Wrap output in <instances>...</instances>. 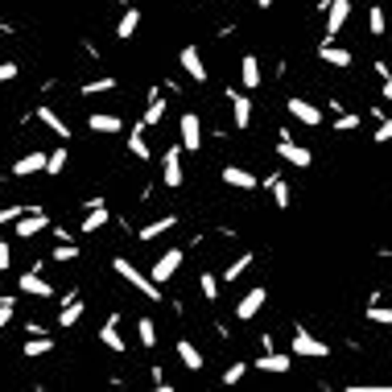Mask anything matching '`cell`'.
<instances>
[{
    "label": "cell",
    "instance_id": "4dcf8cb0",
    "mask_svg": "<svg viewBox=\"0 0 392 392\" xmlns=\"http://www.w3.org/2000/svg\"><path fill=\"white\" fill-rule=\"evenodd\" d=\"M136 25H140V13L129 4V13H124V17H120V25H116V38H120V42H129L132 34H136Z\"/></svg>",
    "mask_w": 392,
    "mask_h": 392
},
{
    "label": "cell",
    "instance_id": "836d02e7",
    "mask_svg": "<svg viewBox=\"0 0 392 392\" xmlns=\"http://www.w3.org/2000/svg\"><path fill=\"white\" fill-rule=\"evenodd\" d=\"M62 170H66V149L45 153V170H42V174H62Z\"/></svg>",
    "mask_w": 392,
    "mask_h": 392
},
{
    "label": "cell",
    "instance_id": "ba28073f",
    "mask_svg": "<svg viewBox=\"0 0 392 392\" xmlns=\"http://www.w3.org/2000/svg\"><path fill=\"white\" fill-rule=\"evenodd\" d=\"M227 103H231V120H235V129H248V124H252V99L227 87Z\"/></svg>",
    "mask_w": 392,
    "mask_h": 392
},
{
    "label": "cell",
    "instance_id": "b9f144b4",
    "mask_svg": "<svg viewBox=\"0 0 392 392\" xmlns=\"http://www.w3.org/2000/svg\"><path fill=\"white\" fill-rule=\"evenodd\" d=\"M13 298H0V331H4V326H8V322H13Z\"/></svg>",
    "mask_w": 392,
    "mask_h": 392
},
{
    "label": "cell",
    "instance_id": "30bf717a",
    "mask_svg": "<svg viewBox=\"0 0 392 392\" xmlns=\"http://www.w3.org/2000/svg\"><path fill=\"white\" fill-rule=\"evenodd\" d=\"M285 108H289V116H293V120H302L305 129H318V124H322V112H318L314 103H305V99H298V95H293V99H289Z\"/></svg>",
    "mask_w": 392,
    "mask_h": 392
},
{
    "label": "cell",
    "instance_id": "f546056e",
    "mask_svg": "<svg viewBox=\"0 0 392 392\" xmlns=\"http://www.w3.org/2000/svg\"><path fill=\"white\" fill-rule=\"evenodd\" d=\"M384 29H389V17H384L380 4H372V8H368V34H372V38H384Z\"/></svg>",
    "mask_w": 392,
    "mask_h": 392
},
{
    "label": "cell",
    "instance_id": "8d00e7d4",
    "mask_svg": "<svg viewBox=\"0 0 392 392\" xmlns=\"http://www.w3.org/2000/svg\"><path fill=\"white\" fill-rule=\"evenodd\" d=\"M368 322H376V326H392V310H389V305H368Z\"/></svg>",
    "mask_w": 392,
    "mask_h": 392
},
{
    "label": "cell",
    "instance_id": "d6986e66",
    "mask_svg": "<svg viewBox=\"0 0 392 392\" xmlns=\"http://www.w3.org/2000/svg\"><path fill=\"white\" fill-rule=\"evenodd\" d=\"M223 182L235 186V190H256V186H261L256 174H248V170H240V166H223Z\"/></svg>",
    "mask_w": 392,
    "mask_h": 392
},
{
    "label": "cell",
    "instance_id": "7c38bea8",
    "mask_svg": "<svg viewBox=\"0 0 392 392\" xmlns=\"http://www.w3.org/2000/svg\"><path fill=\"white\" fill-rule=\"evenodd\" d=\"M177 264H182V248H170L166 256H157V264H153V281L166 285V281L177 273Z\"/></svg>",
    "mask_w": 392,
    "mask_h": 392
},
{
    "label": "cell",
    "instance_id": "ab89813d",
    "mask_svg": "<svg viewBox=\"0 0 392 392\" xmlns=\"http://www.w3.org/2000/svg\"><path fill=\"white\" fill-rule=\"evenodd\" d=\"M372 140H376V145H389L392 140V116H384V120L376 124V136H372Z\"/></svg>",
    "mask_w": 392,
    "mask_h": 392
},
{
    "label": "cell",
    "instance_id": "60d3db41",
    "mask_svg": "<svg viewBox=\"0 0 392 392\" xmlns=\"http://www.w3.org/2000/svg\"><path fill=\"white\" fill-rule=\"evenodd\" d=\"M244 368H248V363H231V368L223 372V384H227V389H231V384H240V380H244Z\"/></svg>",
    "mask_w": 392,
    "mask_h": 392
},
{
    "label": "cell",
    "instance_id": "2e32d148",
    "mask_svg": "<svg viewBox=\"0 0 392 392\" xmlns=\"http://www.w3.org/2000/svg\"><path fill=\"white\" fill-rule=\"evenodd\" d=\"M99 343L108 351H124V339H120V314H108L103 331H99Z\"/></svg>",
    "mask_w": 392,
    "mask_h": 392
},
{
    "label": "cell",
    "instance_id": "7dc6e473",
    "mask_svg": "<svg viewBox=\"0 0 392 392\" xmlns=\"http://www.w3.org/2000/svg\"><path fill=\"white\" fill-rule=\"evenodd\" d=\"M384 99H392V75L384 79Z\"/></svg>",
    "mask_w": 392,
    "mask_h": 392
},
{
    "label": "cell",
    "instance_id": "d4e9b609",
    "mask_svg": "<svg viewBox=\"0 0 392 392\" xmlns=\"http://www.w3.org/2000/svg\"><path fill=\"white\" fill-rule=\"evenodd\" d=\"M83 310H87V305L79 302V293H75V298H66V305H62V314H58V326H62V331H66V326H75V322L83 318Z\"/></svg>",
    "mask_w": 392,
    "mask_h": 392
},
{
    "label": "cell",
    "instance_id": "f6af8a7d",
    "mask_svg": "<svg viewBox=\"0 0 392 392\" xmlns=\"http://www.w3.org/2000/svg\"><path fill=\"white\" fill-rule=\"evenodd\" d=\"M347 392H392V384H351Z\"/></svg>",
    "mask_w": 392,
    "mask_h": 392
},
{
    "label": "cell",
    "instance_id": "bcb514c9",
    "mask_svg": "<svg viewBox=\"0 0 392 392\" xmlns=\"http://www.w3.org/2000/svg\"><path fill=\"white\" fill-rule=\"evenodd\" d=\"M8 264H13V248H8V244H4V240H0V273H4V268H8Z\"/></svg>",
    "mask_w": 392,
    "mask_h": 392
},
{
    "label": "cell",
    "instance_id": "277c9868",
    "mask_svg": "<svg viewBox=\"0 0 392 392\" xmlns=\"http://www.w3.org/2000/svg\"><path fill=\"white\" fill-rule=\"evenodd\" d=\"M293 351H298L302 359H326V355H331V347H326L322 339H314L310 331H302V326H298V335H293Z\"/></svg>",
    "mask_w": 392,
    "mask_h": 392
},
{
    "label": "cell",
    "instance_id": "8fae6325",
    "mask_svg": "<svg viewBox=\"0 0 392 392\" xmlns=\"http://www.w3.org/2000/svg\"><path fill=\"white\" fill-rule=\"evenodd\" d=\"M264 190L273 194V207H277V211H285V207L293 203V194H289V182H285L281 174H268V177H264Z\"/></svg>",
    "mask_w": 392,
    "mask_h": 392
},
{
    "label": "cell",
    "instance_id": "3957f363",
    "mask_svg": "<svg viewBox=\"0 0 392 392\" xmlns=\"http://www.w3.org/2000/svg\"><path fill=\"white\" fill-rule=\"evenodd\" d=\"M177 132H182V149H186V153H198V149H203V124H198L194 112H186V116L177 120Z\"/></svg>",
    "mask_w": 392,
    "mask_h": 392
},
{
    "label": "cell",
    "instance_id": "83f0119b",
    "mask_svg": "<svg viewBox=\"0 0 392 392\" xmlns=\"http://www.w3.org/2000/svg\"><path fill=\"white\" fill-rule=\"evenodd\" d=\"M240 79H244V87H261V62H256L252 54H244V62H240Z\"/></svg>",
    "mask_w": 392,
    "mask_h": 392
},
{
    "label": "cell",
    "instance_id": "e575fe53",
    "mask_svg": "<svg viewBox=\"0 0 392 392\" xmlns=\"http://www.w3.org/2000/svg\"><path fill=\"white\" fill-rule=\"evenodd\" d=\"M116 87V79L112 75H99V79H91V83H83V95H103V91Z\"/></svg>",
    "mask_w": 392,
    "mask_h": 392
},
{
    "label": "cell",
    "instance_id": "9a60e30c",
    "mask_svg": "<svg viewBox=\"0 0 392 392\" xmlns=\"http://www.w3.org/2000/svg\"><path fill=\"white\" fill-rule=\"evenodd\" d=\"M318 58H322V62H331V66H339V71H347V66H351V50H343V45H335L331 38H326V42L318 45Z\"/></svg>",
    "mask_w": 392,
    "mask_h": 392
},
{
    "label": "cell",
    "instance_id": "e0dca14e",
    "mask_svg": "<svg viewBox=\"0 0 392 392\" xmlns=\"http://www.w3.org/2000/svg\"><path fill=\"white\" fill-rule=\"evenodd\" d=\"M91 132H103V136H116V132H124V120L120 116H112V112H95L87 120Z\"/></svg>",
    "mask_w": 392,
    "mask_h": 392
},
{
    "label": "cell",
    "instance_id": "7402d4cb",
    "mask_svg": "<svg viewBox=\"0 0 392 392\" xmlns=\"http://www.w3.org/2000/svg\"><path fill=\"white\" fill-rule=\"evenodd\" d=\"M38 120H42L45 129L54 132V136H62V140L71 136V129H66V120H62V116H58V112H54L50 103H42V108H38Z\"/></svg>",
    "mask_w": 392,
    "mask_h": 392
},
{
    "label": "cell",
    "instance_id": "ffe728a7",
    "mask_svg": "<svg viewBox=\"0 0 392 392\" xmlns=\"http://www.w3.org/2000/svg\"><path fill=\"white\" fill-rule=\"evenodd\" d=\"M161 120H166V99H161V91L153 87L149 91V108H145V120H140V124L153 129V124H161Z\"/></svg>",
    "mask_w": 392,
    "mask_h": 392
},
{
    "label": "cell",
    "instance_id": "4316f807",
    "mask_svg": "<svg viewBox=\"0 0 392 392\" xmlns=\"http://www.w3.org/2000/svg\"><path fill=\"white\" fill-rule=\"evenodd\" d=\"M129 153L136 157V161H149L153 153H149V140H145V124H136L132 129V136H129Z\"/></svg>",
    "mask_w": 392,
    "mask_h": 392
},
{
    "label": "cell",
    "instance_id": "6da1fadb",
    "mask_svg": "<svg viewBox=\"0 0 392 392\" xmlns=\"http://www.w3.org/2000/svg\"><path fill=\"white\" fill-rule=\"evenodd\" d=\"M112 268H116V273H120V277L129 281L136 293H145L149 302H161V285H157L153 277H140V273H136V268H132L129 261H124V256H116V261H112Z\"/></svg>",
    "mask_w": 392,
    "mask_h": 392
},
{
    "label": "cell",
    "instance_id": "f1b7e54d",
    "mask_svg": "<svg viewBox=\"0 0 392 392\" xmlns=\"http://www.w3.org/2000/svg\"><path fill=\"white\" fill-rule=\"evenodd\" d=\"M248 268H252V252H244V256H235V261L227 264V268H223V281L231 285V281H240V277H244Z\"/></svg>",
    "mask_w": 392,
    "mask_h": 392
},
{
    "label": "cell",
    "instance_id": "52a82bcc",
    "mask_svg": "<svg viewBox=\"0 0 392 392\" xmlns=\"http://www.w3.org/2000/svg\"><path fill=\"white\" fill-rule=\"evenodd\" d=\"M351 17V0H331L326 4V38H339V29Z\"/></svg>",
    "mask_w": 392,
    "mask_h": 392
},
{
    "label": "cell",
    "instance_id": "d6a6232c",
    "mask_svg": "<svg viewBox=\"0 0 392 392\" xmlns=\"http://www.w3.org/2000/svg\"><path fill=\"white\" fill-rule=\"evenodd\" d=\"M136 339H140V347H153V343H157V326H153V318H140V322H136Z\"/></svg>",
    "mask_w": 392,
    "mask_h": 392
},
{
    "label": "cell",
    "instance_id": "ac0fdd59",
    "mask_svg": "<svg viewBox=\"0 0 392 392\" xmlns=\"http://www.w3.org/2000/svg\"><path fill=\"white\" fill-rule=\"evenodd\" d=\"M17 285H21V293H29V298H54V285H50L45 277H38V273H25Z\"/></svg>",
    "mask_w": 392,
    "mask_h": 392
},
{
    "label": "cell",
    "instance_id": "1f68e13d",
    "mask_svg": "<svg viewBox=\"0 0 392 392\" xmlns=\"http://www.w3.org/2000/svg\"><path fill=\"white\" fill-rule=\"evenodd\" d=\"M50 351H54V339H50V335H29V339H25V355H29V359H34V355H50Z\"/></svg>",
    "mask_w": 392,
    "mask_h": 392
},
{
    "label": "cell",
    "instance_id": "cb8c5ba5",
    "mask_svg": "<svg viewBox=\"0 0 392 392\" xmlns=\"http://www.w3.org/2000/svg\"><path fill=\"white\" fill-rule=\"evenodd\" d=\"M174 227H177V215L153 219V223H145V227H140V235H136V240H157V235H166V231H174Z\"/></svg>",
    "mask_w": 392,
    "mask_h": 392
},
{
    "label": "cell",
    "instance_id": "681fc988",
    "mask_svg": "<svg viewBox=\"0 0 392 392\" xmlns=\"http://www.w3.org/2000/svg\"><path fill=\"white\" fill-rule=\"evenodd\" d=\"M203 4H223V0H203Z\"/></svg>",
    "mask_w": 392,
    "mask_h": 392
},
{
    "label": "cell",
    "instance_id": "4fadbf2b",
    "mask_svg": "<svg viewBox=\"0 0 392 392\" xmlns=\"http://www.w3.org/2000/svg\"><path fill=\"white\" fill-rule=\"evenodd\" d=\"M108 223V207H103V198H91L87 203V215H83V223H79V231L83 235H91V231H99Z\"/></svg>",
    "mask_w": 392,
    "mask_h": 392
},
{
    "label": "cell",
    "instance_id": "603a6c76",
    "mask_svg": "<svg viewBox=\"0 0 392 392\" xmlns=\"http://www.w3.org/2000/svg\"><path fill=\"white\" fill-rule=\"evenodd\" d=\"M256 368H261V372H273V376H277V372H289V368H293V359H289V355H277V351H261Z\"/></svg>",
    "mask_w": 392,
    "mask_h": 392
},
{
    "label": "cell",
    "instance_id": "484cf974",
    "mask_svg": "<svg viewBox=\"0 0 392 392\" xmlns=\"http://www.w3.org/2000/svg\"><path fill=\"white\" fill-rule=\"evenodd\" d=\"M177 359H182L190 372H203V351L194 347L190 339H182V343H177Z\"/></svg>",
    "mask_w": 392,
    "mask_h": 392
},
{
    "label": "cell",
    "instance_id": "74e56055",
    "mask_svg": "<svg viewBox=\"0 0 392 392\" xmlns=\"http://www.w3.org/2000/svg\"><path fill=\"white\" fill-rule=\"evenodd\" d=\"M359 129V116H355V112H339V116H335V132H355Z\"/></svg>",
    "mask_w": 392,
    "mask_h": 392
},
{
    "label": "cell",
    "instance_id": "8992f818",
    "mask_svg": "<svg viewBox=\"0 0 392 392\" xmlns=\"http://www.w3.org/2000/svg\"><path fill=\"white\" fill-rule=\"evenodd\" d=\"M161 177H166V186H170V190H177V186H182V145H170V149H166Z\"/></svg>",
    "mask_w": 392,
    "mask_h": 392
},
{
    "label": "cell",
    "instance_id": "ee69618b",
    "mask_svg": "<svg viewBox=\"0 0 392 392\" xmlns=\"http://www.w3.org/2000/svg\"><path fill=\"white\" fill-rule=\"evenodd\" d=\"M17 71H21L17 62H0V83H13V79H17Z\"/></svg>",
    "mask_w": 392,
    "mask_h": 392
},
{
    "label": "cell",
    "instance_id": "f35d334b",
    "mask_svg": "<svg viewBox=\"0 0 392 392\" xmlns=\"http://www.w3.org/2000/svg\"><path fill=\"white\" fill-rule=\"evenodd\" d=\"M198 289H203V298H207V302H215V298H219V281L211 277V273H203V277H198Z\"/></svg>",
    "mask_w": 392,
    "mask_h": 392
},
{
    "label": "cell",
    "instance_id": "5b68a950",
    "mask_svg": "<svg viewBox=\"0 0 392 392\" xmlns=\"http://www.w3.org/2000/svg\"><path fill=\"white\" fill-rule=\"evenodd\" d=\"M45 227H50V215H45L42 207H29L25 215L17 219V235H21V240H34V235L45 231Z\"/></svg>",
    "mask_w": 392,
    "mask_h": 392
},
{
    "label": "cell",
    "instance_id": "44dd1931",
    "mask_svg": "<svg viewBox=\"0 0 392 392\" xmlns=\"http://www.w3.org/2000/svg\"><path fill=\"white\" fill-rule=\"evenodd\" d=\"M42 170H45V153H42V149H34V153H25V157H21V161L13 166V174H17V177L42 174Z\"/></svg>",
    "mask_w": 392,
    "mask_h": 392
},
{
    "label": "cell",
    "instance_id": "f907efd6",
    "mask_svg": "<svg viewBox=\"0 0 392 392\" xmlns=\"http://www.w3.org/2000/svg\"><path fill=\"white\" fill-rule=\"evenodd\" d=\"M120 4H132V0H120Z\"/></svg>",
    "mask_w": 392,
    "mask_h": 392
},
{
    "label": "cell",
    "instance_id": "9c48e42d",
    "mask_svg": "<svg viewBox=\"0 0 392 392\" xmlns=\"http://www.w3.org/2000/svg\"><path fill=\"white\" fill-rule=\"evenodd\" d=\"M177 62H182L186 79H194V83H207V66H203V58H198V50H194V45H186V50L177 54Z\"/></svg>",
    "mask_w": 392,
    "mask_h": 392
},
{
    "label": "cell",
    "instance_id": "5bb4252c",
    "mask_svg": "<svg viewBox=\"0 0 392 392\" xmlns=\"http://www.w3.org/2000/svg\"><path fill=\"white\" fill-rule=\"evenodd\" d=\"M264 302H268V293H264V285H256V289H252V293H248L244 302L235 305V318H240V322H248V318H256Z\"/></svg>",
    "mask_w": 392,
    "mask_h": 392
},
{
    "label": "cell",
    "instance_id": "7a4b0ae2",
    "mask_svg": "<svg viewBox=\"0 0 392 392\" xmlns=\"http://www.w3.org/2000/svg\"><path fill=\"white\" fill-rule=\"evenodd\" d=\"M277 136H281V140H277V153H281V161H289V166H298V170H310V166H314V153H310V149H302V145H293L285 129L277 132Z\"/></svg>",
    "mask_w": 392,
    "mask_h": 392
},
{
    "label": "cell",
    "instance_id": "c3c4849f",
    "mask_svg": "<svg viewBox=\"0 0 392 392\" xmlns=\"http://www.w3.org/2000/svg\"><path fill=\"white\" fill-rule=\"evenodd\" d=\"M256 4H261V8H273V0H256Z\"/></svg>",
    "mask_w": 392,
    "mask_h": 392
},
{
    "label": "cell",
    "instance_id": "d590c367",
    "mask_svg": "<svg viewBox=\"0 0 392 392\" xmlns=\"http://www.w3.org/2000/svg\"><path fill=\"white\" fill-rule=\"evenodd\" d=\"M54 261L66 264V261H79V244H71V240H62L58 248H54Z\"/></svg>",
    "mask_w": 392,
    "mask_h": 392
},
{
    "label": "cell",
    "instance_id": "7bdbcfd3",
    "mask_svg": "<svg viewBox=\"0 0 392 392\" xmlns=\"http://www.w3.org/2000/svg\"><path fill=\"white\" fill-rule=\"evenodd\" d=\"M21 215H25V207H4V211H0V227H4V223H17Z\"/></svg>",
    "mask_w": 392,
    "mask_h": 392
}]
</instances>
